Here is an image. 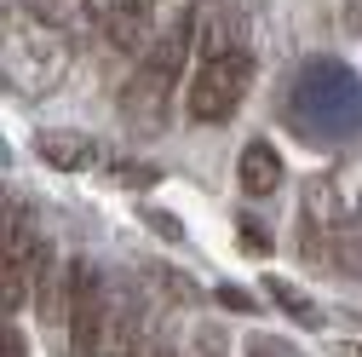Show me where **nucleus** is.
I'll return each mask as SVG.
<instances>
[{
    "mask_svg": "<svg viewBox=\"0 0 362 357\" xmlns=\"http://www.w3.org/2000/svg\"><path fill=\"white\" fill-rule=\"evenodd\" d=\"M161 29H167L161 23V0H115L110 29H104V47L115 58H144Z\"/></svg>",
    "mask_w": 362,
    "mask_h": 357,
    "instance_id": "nucleus-6",
    "label": "nucleus"
},
{
    "mask_svg": "<svg viewBox=\"0 0 362 357\" xmlns=\"http://www.w3.org/2000/svg\"><path fill=\"white\" fill-rule=\"evenodd\" d=\"M345 196H339V178L334 173H316L305 196H299V225H293V248L305 265H334L339 248V225H345Z\"/></svg>",
    "mask_w": 362,
    "mask_h": 357,
    "instance_id": "nucleus-4",
    "label": "nucleus"
},
{
    "mask_svg": "<svg viewBox=\"0 0 362 357\" xmlns=\"http://www.w3.org/2000/svg\"><path fill=\"white\" fill-rule=\"evenodd\" d=\"M110 12H115V0H47V18L69 47H81V40H104L110 29Z\"/></svg>",
    "mask_w": 362,
    "mask_h": 357,
    "instance_id": "nucleus-7",
    "label": "nucleus"
},
{
    "mask_svg": "<svg viewBox=\"0 0 362 357\" xmlns=\"http://www.w3.org/2000/svg\"><path fill=\"white\" fill-rule=\"evenodd\" d=\"M224 311H242V317H253V311H259V300L247 294V288H236V283H218V294H213Z\"/></svg>",
    "mask_w": 362,
    "mask_h": 357,
    "instance_id": "nucleus-16",
    "label": "nucleus"
},
{
    "mask_svg": "<svg viewBox=\"0 0 362 357\" xmlns=\"http://www.w3.org/2000/svg\"><path fill=\"white\" fill-rule=\"evenodd\" d=\"M144 225H150L161 242H185V225H178V219H173L167 208H144Z\"/></svg>",
    "mask_w": 362,
    "mask_h": 357,
    "instance_id": "nucleus-15",
    "label": "nucleus"
},
{
    "mask_svg": "<svg viewBox=\"0 0 362 357\" xmlns=\"http://www.w3.org/2000/svg\"><path fill=\"white\" fill-rule=\"evenodd\" d=\"M115 185H132V191H156L161 185V167H150V162H115Z\"/></svg>",
    "mask_w": 362,
    "mask_h": 357,
    "instance_id": "nucleus-13",
    "label": "nucleus"
},
{
    "mask_svg": "<svg viewBox=\"0 0 362 357\" xmlns=\"http://www.w3.org/2000/svg\"><path fill=\"white\" fill-rule=\"evenodd\" d=\"M35 156H40V167H52V173H86V167L98 162V144L86 139V132L40 127V132H35Z\"/></svg>",
    "mask_w": 362,
    "mask_h": 357,
    "instance_id": "nucleus-10",
    "label": "nucleus"
},
{
    "mask_svg": "<svg viewBox=\"0 0 362 357\" xmlns=\"http://www.w3.org/2000/svg\"><path fill=\"white\" fill-rule=\"evenodd\" d=\"M110 305H115V283L93 259H75V300H69V323H64L69 329V357H104Z\"/></svg>",
    "mask_w": 362,
    "mask_h": 357,
    "instance_id": "nucleus-5",
    "label": "nucleus"
},
{
    "mask_svg": "<svg viewBox=\"0 0 362 357\" xmlns=\"http://www.w3.org/2000/svg\"><path fill=\"white\" fill-rule=\"evenodd\" d=\"M334 271H339V277H356V283H362V196H356V208L345 213V225H339Z\"/></svg>",
    "mask_w": 362,
    "mask_h": 357,
    "instance_id": "nucleus-12",
    "label": "nucleus"
},
{
    "mask_svg": "<svg viewBox=\"0 0 362 357\" xmlns=\"http://www.w3.org/2000/svg\"><path fill=\"white\" fill-rule=\"evenodd\" d=\"M150 277H156V288H161L167 300H173V294L185 300V305H202V300H207V294H202V288H196V283H190L185 271H150Z\"/></svg>",
    "mask_w": 362,
    "mask_h": 357,
    "instance_id": "nucleus-14",
    "label": "nucleus"
},
{
    "mask_svg": "<svg viewBox=\"0 0 362 357\" xmlns=\"http://www.w3.org/2000/svg\"><path fill=\"white\" fill-rule=\"evenodd\" d=\"M0 357H29V334L18 329V317H6V334H0Z\"/></svg>",
    "mask_w": 362,
    "mask_h": 357,
    "instance_id": "nucleus-18",
    "label": "nucleus"
},
{
    "mask_svg": "<svg viewBox=\"0 0 362 357\" xmlns=\"http://www.w3.org/2000/svg\"><path fill=\"white\" fill-rule=\"evenodd\" d=\"M156 357H173V351H156Z\"/></svg>",
    "mask_w": 362,
    "mask_h": 357,
    "instance_id": "nucleus-23",
    "label": "nucleus"
},
{
    "mask_svg": "<svg viewBox=\"0 0 362 357\" xmlns=\"http://www.w3.org/2000/svg\"><path fill=\"white\" fill-rule=\"evenodd\" d=\"M75 47L47 23V18H29L18 0L6 6V86L18 98H47L52 86L69 75Z\"/></svg>",
    "mask_w": 362,
    "mask_h": 357,
    "instance_id": "nucleus-2",
    "label": "nucleus"
},
{
    "mask_svg": "<svg viewBox=\"0 0 362 357\" xmlns=\"http://www.w3.org/2000/svg\"><path fill=\"white\" fill-rule=\"evenodd\" d=\"M104 357H150V300H121L115 294Z\"/></svg>",
    "mask_w": 362,
    "mask_h": 357,
    "instance_id": "nucleus-9",
    "label": "nucleus"
},
{
    "mask_svg": "<svg viewBox=\"0 0 362 357\" xmlns=\"http://www.w3.org/2000/svg\"><path fill=\"white\" fill-rule=\"evenodd\" d=\"M236 225H242V248L247 254H270V231L253 225V213H236Z\"/></svg>",
    "mask_w": 362,
    "mask_h": 357,
    "instance_id": "nucleus-17",
    "label": "nucleus"
},
{
    "mask_svg": "<svg viewBox=\"0 0 362 357\" xmlns=\"http://www.w3.org/2000/svg\"><path fill=\"white\" fill-rule=\"evenodd\" d=\"M264 300H276L282 311H288V317L299 323V329H322V311H316V300L299 288V283H288V277H276V271H270L264 277Z\"/></svg>",
    "mask_w": 362,
    "mask_h": 357,
    "instance_id": "nucleus-11",
    "label": "nucleus"
},
{
    "mask_svg": "<svg viewBox=\"0 0 362 357\" xmlns=\"http://www.w3.org/2000/svg\"><path fill=\"white\" fill-rule=\"evenodd\" d=\"M247 357H293V346L276 340V334H253L247 340Z\"/></svg>",
    "mask_w": 362,
    "mask_h": 357,
    "instance_id": "nucleus-19",
    "label": "nucleus"
},
{
    "mask_svg": "<svg viewBox=\"0 0 362 357\" xmlns=\"http://www.w3.org/2000/svg\"><path fill=\"white\" fill-rule=\"evenodd\" d=\"M247 86H253V52L236 47V52H218V58H202L190 69V86H185V110L196 127H224L242 98H247Z\"/></svg>",
    "mask_w": 362,
    "mask_h": 357,
    "instance_id": "nucleus-3",
    "label": "nucleus"
},
{
    "mask_svg": "<svg viewBox=\"0 0 362 357\" xmlns=\"http://www.w3.org/2000/svg\"><path fill=\"white\" fill-rule=\"evenodd\" d=\"M345 29L362 35V0H345Z\"/></svg>",
    "mask_w": 362,
    "mask_h": 357,
    "instance_id": "nucleus-21",
    "label": "nucleus"
},
{
    "mask_svg": "<svg viewBox=\"0 0 362 357\" xmlns=\"http://www.w3.org/2000/svg\"><path fill=\"white\" fill-rule=\"evenodd\" d=\"M282 178H288V167H282V150L270 144V139H253V144H242L236 185H242V196H247V202L276 196V191H282Z\"/></svg>",
    "mask_w": 362,
    "mask_h": 357,
    "instance_id": "nucleus-8",
    "label": "nucleus"
},
{
    "mask_svg": "<svg viewBox=\"0 0 362 357\" xmlns=\"http://www.w3.org/2000/svg\"><path fill=\"white\" fill-rule=\"evenodd\" d=\"M334 357H362V340H339V346H334Z\"/></svg>",
    "mask_w": 362,
    "mask_h": 357,
    "instance_id": "nucleus-22",
    "label": "nucleus"
},
{
    "mask_svg": "<svg viewBox=\"0 0 362 357\" xmlns=\"http://www.w3.org/2000/svg\"><path fill=\"white\" fill-rule=\"evenodd\" d=\"M196 357H224V334H218L213 323L196 329Z\"/></svg>",
    "mask_w": 362,
    "mask_h": 357,
    "instance_id": "nucleus-20",
    "label": "nucleus"
},
{
    "mask_svg": "<svg viewBox=\"0 0 362 357\" xmlns=\"http://www.w3.org/2000/svg\"><path fill=\"white\" fill-rule=\"evenodd\" d=\"M190 52H196V29H190V18H178L173 29L156 35V47L132 64V75H127V86H121V121L139 132V139H156V132L167 127V115H173V86L185 81Z\"/></svg>",
    "mask_w": 362,
    "mask_h": 357,
    "instance_id": "nucleus-1",
    "label": "nucleus"
}]
</instances>
